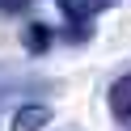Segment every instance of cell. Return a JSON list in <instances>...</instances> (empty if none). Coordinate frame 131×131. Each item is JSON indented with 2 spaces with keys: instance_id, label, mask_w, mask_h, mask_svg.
<instances>
[{
  "instance_id": "6da1fadb",
  "label": "cell",
  "mask_w": 131,
  "mask_h": 131,
  "mask_svg": "<svg viewBox=\"0 0 131 131\" xmlns=\"http://www.w3.org/2000/svg\"><path fill=\"white\" fill-rule=\"evenodd\" d=\"M110 114L123 123V127H131V72L110 85Z\"/></svg>"
},
{
  "instance_id": "7a4b0ae2",
  "label": "cell",
  "mask_w": 131,
  "mask_h": 131,
  "mask_svg": "<svg viewBox=\"0 0 131 131\" xmlns=\"http://www.w3.org/2000/svg\"><path fill=\"white\" fill-rule=\"evenodd\" d=\"M114 0H59V9H63V17L72 21V26H85V21H93L102 9H110Z\"/></svg>"
},
{
  "instance_id": "3957f363",
  "label": "cell",
  "mask_w": 131,
  "mask_h": 131,
  "mask_svg": "<svg viewBox=\"0 0 131 131\" xmlns=\"http://www.w3.org/2000/svg\"><path fill=\"white\" fill-rule=\"evenodd\" d=\"M47 123H51V106H42V102H30L13 114V131H42Z\"/></svg>"
},
{
  "instance_id": "277c9868",
  "label": "cell",
  "mask_w": 131,
  "mask_h": 131,
  "mask_svg": "<svg viewBox=\"0 0 131 131\" xmlns=\"http://www.w3.org/2000/svg\"><path fill=\"white\" fill-rule=\"evenodd\" d=\"M26 47H30L34 55H42L47 47H51V30H47V26H30V30H26Z\"/></svg>"
},
{
  "instance_id": "5b68a950",
  "label": "cell",
  "mask_w": 131,
  "mask_h": 131,
  "mask_svg": "<svg viewBox=\"0 0 131 131\" xmlns=\"http://www.w3.org/2000/svg\"><path fill=\"white\" fill-rule=\"evenodd\" d=\"M30 0H0V13H21Z\"/></svg>"
}]
</instances>
